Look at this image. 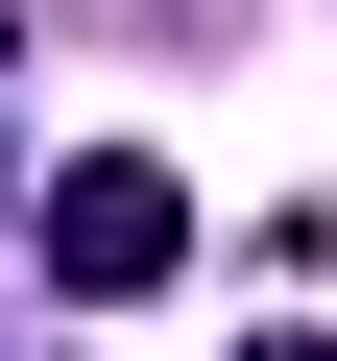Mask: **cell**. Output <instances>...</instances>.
Wrapping results in <instances>:
<instances>
[{
	"mask_svg": "<svg viewBox=\"0 0 337 361\" xmlns=\"http://www.w3.org/2000/svg\"><path fill=\"white\" fill-rule=\"evenodd\" d=\"M241 361H337V337H241Z\"/></svg>",
	"mask_w": 337,
	"mask_h": 361,
	"instance_id": "7a4b0ae2",
	"label": "cell"
},
{
	"mask_svg": "<svg viewBox=\"0 0 337 361\" xmlns=\"http://www.w3.org/2000/svg\"><path fill=\"white\" fill-rule=\"evenodd\" d=\"M168 241H193V193H168L145 145H97V169H49V289H168Z\"/></svg>",
	"mask_w": 337,
	"mask_h": 361,
	"instance_id": "6da1fadb",
	"label": "cell"
}]
</instances>
